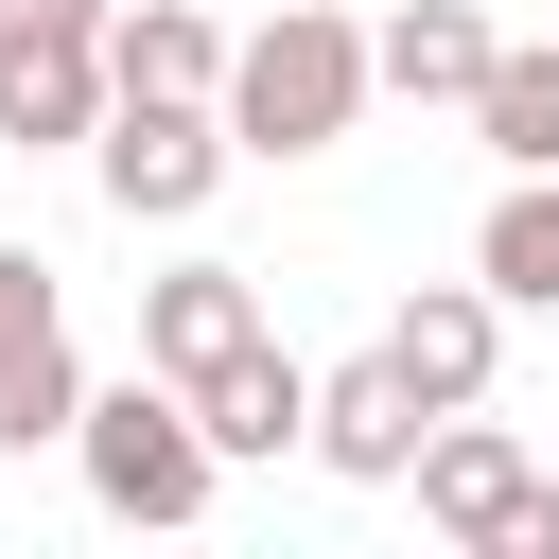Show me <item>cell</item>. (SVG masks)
I'll return each instance as SVG.
<instances>
[{
    "mask_svg": "<svg viewBox=\"0 0 559 559\" xmlns=\"http://www.w3.org/2000/svg\"><path fill=\"white\" fill-rule=\"evenodd\" d=\"M227 52H245V35H210L192 0H140V17H105V70H122V87H210V105H227Z\"/></svg>",
    "mask_w": 559,
    "mask_h": 559,
    "instance_id": "cell-12",
    "label": "cell"
},
{
    "mask_svg": "<svg viewBox=\"0 0 559 559\" xmlns=\"http://www.w3.org/2000/svg\"><path fill=\"white\" fill-rule=\"evenodd\" d=\"M384 349H402V384L454 419V402H489V367H507V297H489V262L472 280H419L402 314H384Z\"/></svg>",
    "mask_w": 559,
    "mask_h": 559,
    "instance_id": "cell-6",
    "label": "cell"
},
{
    "mask_svg": "<svg viewBox=\"0 0 559 559\" xmlns=\"http://www.w3.org/2000/svg\"><path fill=\"white\" fill-rule=\"evenodd\" d=\"M70 454H87V507H105V524H210V489H227V437H210V402H192V384H157V367L87 384Z\"/></svg>",
    "mask_w": 559,
    "mask_h": 559,
    "instance_id": "cell-2",
    "label": "cell"
},
{
    "mask_svg": "<svg viewBox=\"0 0 559 559\" xmlns=\"http://www.w3.org/2000/svg\"><path fill=\"white\" fill-rule=\"evenodd\" d=\"M472 122H489V157H507V175H559V35H542V52H507Z\"/></svg>",
    "mask_w": 559,
    "mask_h": 559,
    "instance_id": "cell-13",
    "label": "cell"
},
{
    "mask_svg": "<svg viewBox=\"0 0 559 559\" xmlns=\"http://www.w3.org/2000/svg\"><path fill=\"white\" fill-rule=\"evenodd\" d=\"M419 437H437V402L402 384V349H349V367L314 384V454H332L349 489H402V472H419Z\"/></svg>",
    "mask_w": 559,
    "mask_h": 559,
    "instance_id": "cell-7",
    "label": "cell"
},
{
    "mask_svg": "<svg viewBox=\"0 0 559 559\" xmlns=\"http://www.w3.org/2000/svg\"><path fill=\"white\" fill-rule=\"evenodd\" d=\"M17 35H105V0H0V52Z\"/></svg>",
    "mask_w": 559,
    "mask_h": 559,
    "instance_id": "cell-16",
    "label": "cell"
},
{
    "mask_svg": "<svg viewBox=\"0 0 559 559\" xmlns=\"http://www.w3.org/2000/svg\"><path fill=\"white\" fill-rule=\"evenodd\" d=\"M70 419H87V367H70V332H52L35 367H0V454H52Z\"/></svg>",
    "mask_w": 559,
    "mask_h": 559,
    "instance_id": "cell-14",
    "label": "cell"
},
{
    "mask_svg": "<svg viewBox=\"0 0 559 559\" xmlns=\"http://www.w3.org/2000/svg\"><path fill=\"white\" fill-rule=\"evenodd\" d=\"M402 489H419V524H437V542H472V559H559V472H542L507 419H472V402L419 437V472H402Z\"/></svg>",
    "mask_w": 559,
    "mask_h": 559,
    "instance_id": "cell-3",
    "label": "cell"
},
{
    "mask_svg": "<svg viewBox=\"0 0 559 559\" xmlns=\"http://www.w3.org/2000/svg\"><path fill=\"white\" fill-rule=\"evenodd\" d=\"M227 157H245V140H227V105H210V87H122V105H105V140H87V175H105V210H122V227H192V210L227 192Z\"/></svg>",
    "mask_w": 559,
    "mask_h": 559,
    "instance_id": "cell-4",
    "label": "cell"
},
{
    "mask_svg": "<svg viewBox=\"0 0 559 559\" xmlns=\"http://www.w3.org/2000/svg\"><path fill=\"white\" fill-rule=\"evenodd\" d=\"M52 332H70V280H52L35 245H0V367H35Z\"/></svg>",
    "mask_w": 559,
    "mask_h": 559,
    "instance_id": "cell-15",
    "label": "cell"
},
{
    "mask_svg": "<svg viewBox=\"0 0 559 559\" xmlns=\"http://www.w3.org/2000/svg\"><path fill=\"white\" fill-rule=\"evenodd\" d=\"M367 87H384V35L332 17V0H280V17L227 52V140H245V157H332V140L367 122Z\"/></svg>",
    "mask_w": 559,
    "mask_h": 559,
    "instance_id": "cell-1",
    "label": "cell"
},
{
    "mask_svg": "<svg viewBox=\"0 0 559 559\" xmlns=\"http://www.w3.org/2000/svg\"><path fill=\"white\" fill-rule=\"evenodd\" d=\"M105 105H122L105 35H17L0 52V157H70V140H105Z\"/></svg>",
    "mask_w": 559,
    "mask_h": 559,
    "instance_id": "cell-8",
    "label": "cell"
},
{
    "mask_svg": "<svg viewBox=\"0 0 559 559\" xmlns=\"http://www.w3.org/2000/svg\"><path fill=\"white\" fill-rule=\"evenodd\" d=\"M262 349V280L245 262H175V280H140V367L157 384H227Z\"/></svg>",
    "mask_w": 559,
    "mask_h": 559,
    "instance_id": "cell-5",
    "label": "cell"
},
{
    "mask_svg": "<svg viewBox=\"0 0 559 559\" xmlns=\"http://www.w3.org/2000/svg\"><path fill=\"white\" fill-rule=\"evenodd\" d=\"M192 402H210V437H227V472H245V454H297V437H314V367H297L280 332H262V349H245L227 384H192Z\"/></svg>",
    "mask_w": 559,
    "mask_h": 559,
    "instance_id": "cell-10",
    "label": "cell"
},
{
    "mask_svg": "<svg viewBox=\"0 0 559 559\" xmlns=\"http://www.w3.org/2000/svg\"><path fill=\"white\" fill-rule=\"evenodd\" d=\"M489 70H507V35H489L472 0H402V17H384V87H402V105H489Z\"/></svg>",
    "mask_w": 559,
    "mask_h": 559,
    "instance_id": "cell-9",
    "label": "cell"
},
{
    "mask_svg": "<svg viewBox=\"0 0 559 559\" xmlns=\"http://www.w3.org/2000/svg\"><path fill=\"white\" fill-rule=\"evenodd\" d=\"M472 262H489V297H507V314H559V175H507V192H489V227H472Z\"/></svg>",
    "mask_w": 559,
    "mask_h": 559,
    "instance_id": "cell-11",
    "label": "cell"
}]
</instances>
